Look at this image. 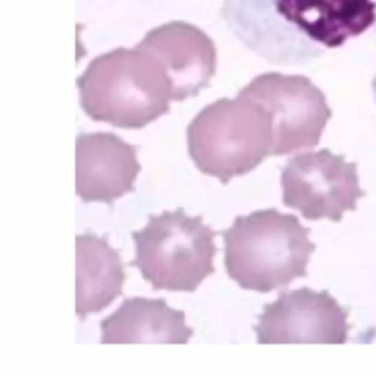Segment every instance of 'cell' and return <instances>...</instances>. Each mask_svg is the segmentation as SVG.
Masks as SVG:
<instances>
[{"instance_id":"4fadbf2b","label":"cell","mask_w":376,"mask_h":376,"mask_svg":"<svg viewBox=\"0 0 376 376\" xmlns=\"http://www.w3.org/2000/svg\"><path fill=\"white\" fill-rule=\"evenodd\" d=\"M372 89H373V93H375V99H376V77L373 78V82H372Z\"/></svg>"},{"instance_id":"7c38bea8","label":"cell","mask_w":376,"mask_h":376,"mask_svg":"<svg viewBox=\"0 0 376 376\" xmlns=\"http://www.w3.org/2000/svg\"><path fill=\"white\" fill-rule=\"evenodd\" d=\"M75 311L85 319L91 313H99L122 294L125 272L118 252L94 234L78 235L75 239Z\"/></svg>"},{"instance_id":"5b68a950","label":"cell","mask_w":376,"mask_h":376,"mask_svg":"<svg viewBox=\"0 0 376 376\" xmlns=\"http://www.w3.org/2000/svg\"><path fill=\"white\" fill-rule=\"evenodd\" d=\"M214 235L200 217L184 209L150 217L143 230L133 232L137 267L155 289L192 293L214 272Z\"/></svg>"},{"instance_id":"9c48e42d","label":"cell","mask_w":376,"mask_h":376,"mask_svg":"<svg viewBox=\"0 0 376 376\" xmlns=\"http://www.w3.org/2000/svg\"><path fill=\"white\" fill-rule=\"evenodd\" d=\"M165 67L172 82V99L182 102L206 89L217 71V47L196 25L172 21L150 30L137 45Z\"/></svg>"},{"instance_id":"ba28073f","label":"cell","mask_w":376,"mask_h":376,"mask_svg":"<svg viewBox=\"0 0 376 376\" xmlns=\"http://www.w3.org/2000/svg\"><path fill=\"white\" fill-rule=\"evenodd\" d=\"M256 334L259 344H342L349 334L347 311L328 291H284L265 306Z\"/></svg>"},{"instance_id":"30bf717a","label":"cell","mask_w":376,"mask_h":376,"mask_svg":"<svg viewBox=\"0 0 376 376\" xmlns=\"http://www.w3.org/2000/svg\"><path fill=\"white\" fill-rule=\"evenodd\" d=\"M137 147L113 133L81 134L75 143V192L85 201L112 205L134 190Z\"/></svg>"},{"instance_id":"6da1fadb","label":"cell","mask_w":376,"mask_h":376,"mask_svg":"<svg viewBox=\"0 0 376 376\" xmlns=\"http://www.w3.org/2000/svg\"><path fill=\"white\" fill-rule=\"evenodd\" d=\"M221 14L235 37L276 65L376 36V0H223Z\"/></svg>"},{"instance_id":"8fae6325","label":"cell","mask_w":376,"mask_h":376,"mask_svg":"<svg viewBox=\"0 0 376 376\" xmlns=\"http://www.w3.org/2000/svg\"><path fill=\"white\" fill-rule=\"evenodd\" d=\"M102 344H187L192 329L186 313L165 300L126 298L121 307L102 320Z\"/></svg>"},{"instance_id":"7a4b0ae2","label":"cell","mask_w":376,"mask_h":376,"mask_svg":"<svg viewBox=\"0 0 376 376\" xmlns=\"http://www.w3.org/2000/svg\"><path fill=\"white\" fill-rule=\"evenodd\" d=\"M77 84L81 107L93 121L126 130L152 124L174 102L165 67L138 46L93 59Z\"/></svg>"},{"instance_id":"3957f363","label":"cell","mask_w":376,"mask_h":376,"mask_svg":"<svg viewBox=\"0 0 376 376\" xmlns=\"http://www.w3.org/2000/svg\"><path fill=\"white\" fill-rule=\"evenodd\" d=\"M297 217L276 209L235 218L223 232L225 266L232 281L257 293H271L307 275L315 244Z\"/></svg>"},{"instance_id":"277c9868","label":"cell","mask_w":376,"mask_h":376,"mask_svg":"<svg viewBox=\"0 0 376 376\" xmlns=\"http://www.w3.org/2000/svg\"><path fill=\"white\" fill-rule=\"evenodd\" d=\"M187 140L197 169L227 184L272 155L274 124L262 104L239 93L208 104L190 124Z\"/></svg>"},{"instance_id":"52a82bcc","label":"cell","mask_w":376,"mask_h":376,"mask_svg":"<svg viewBox=\"0 0 376 376\" xmlns=\"http://www.w3.org/2000/svg\"><path fill=\"white\" fill-rule=\"evenodd\" d=\"M283 201L309 221H341L344 212L356 209L364 192L356 164L328 148L297 155L283 170Z\"/></svg>"},{"instance_id":"8992f818","label":"cell","mask_w":376,"mask_h":376,"mask_svg":"<svg viewBox=\"0 0 376 376\" xmlns=\"http://www.w3.org/2000/svg\"><path fill=\"white\" fill-rule=\"evenodd\" d=\"M239 93L269 112L274 124V156L318 146L332 115L324 91L305 75L262 74Z\"/></svg>"}]
</instances>
